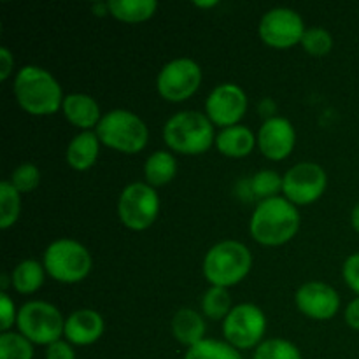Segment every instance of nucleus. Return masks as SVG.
<instances>
[{"instance_id":"1","label":"nucleus","mask_w":359,"mask_h":359,"mask_svg":"<svg viewBox=\"0 0 359 359\" xmlns=\"http://www.w3.org/2000/svg\"><path fill=\"white\" fill-rule=\"evenodd\" d=\"M300 228V214L297 207L283 196L263 200L251 216L249 231L258 244L277 248L297 235Z\"/></svg>"},{"instance_id":"2","label":"nucleus","mask_w":359,"mask_h":359,"mask_svg":"<svg viewBox=\"0 0 359 359\" xmlns=\"http://www.w3.org/2000/svg\"><path fill=\"white\" fill-rule=\"evenodd\" d=\"M14 95L23 111L32 116H51L63 105V93L58 81L48 70L27 65L18 70Z\"/></svg>"},{"instance_id":"3","label":"nucleus","mask_w":359,"mask_h":359,"mask_svg":"<svg viewBox=\"0 0 359 359\" xmlns=\"http://www.w3.org/2000/svg\"><path fill=\"white\" fill-rule=\"evenodd\" d=\"M163 140L172 151L181 154H202L216 142L212 121L196 111L172 116L163 126Z\"/></svg>"},{"instance_id":"4","label":"nucleus","mask_w":359,"mask_h":359,"mask_svg":"<svg viewBox=\"0 0 359 359\" xmlns=\"http://www.w3.org/2000/svg\"><path fill=\"white\" fill-rule=\"evenodd\" d=\"M252 255L242 242L224 241L209 249L203 258V276L212 286L230 287L248 277Z\"/></svg>"},{"instance_id":"5","label":"nucleus","mask_w":359,"mask_h":359,"mask_svg":"<svg viewBox=\"0 0 359 359\" xmlns=\"http://www.w3.org/2000/svg\"><path fill=\"white\" fill-rule=\"evenodd\" d=\"M97 135L100 142L111 149L135 154L146 147L149 130L137 114L126 109H114L102 116L97 126Z\"/></svg>"},{"instance_id":"6","label":"nucleus","mask_w":359,"mask_h":359,"mask_svg":"<svg viewBox=\"0 0 359 359\" xmlns=\"http://www.w3.org/2000/svg\"><path fill=\"white\" fill-rule=\"evenodd\" d=\"M46 272L62 284L81 283L91 270V256L81 242L58 238L44 252Z\"/></svg>"},{"instance_id":"7","label":"nucleus","mask_w":359,"mask_h":359,"mask_svg":"<svg viewBox=\"0 0 359 359\" xmlns=\"http://www.w3.org/2000/svg\"><path fill=\"white\" fill-rule=\"evenodd\" d=\"M18 330L25 339L39 346H51L58 342L65 330V319L58 309L48 302L34 300L18 311Z\"/></svg>"},{"instance_id":"8","label":"nucleus","mask_w":359,"mask_h":359,"mask_svg":"<svg viewBox=\"0 0 359 359\" xmlns=\"http://www.w3.org/2000/svg\"><path fill=\"white\" fill-rule=\"evenodd\" d=\"M160 212V198L153 186L132 182L119 195L118 214L128 230L144 231L151 228Z\"/></svg>"},{"instance_id":"9","label":"nucleus","mask_w":359,"mask_h":359,"mask_svg":"<svg viewBox=\"0 0 359 359\" xmlns=\"http://www.w3.org/2000/svg\"><path fill=\"white\" fill-rule=\"evenodd\" d=\"M266 330V316L258 305L241 304L224 318L223 335L237 351L252 349L262 344Z\"/></svg>"},{"instance_id":"10","label":"nucleus","mask_w":359,"mask_h":359,"mask_svg":"<svg viewBox=\"0 0 359 359\" xmlns=\"http://www.w3.org/2000/svg\"><path fill=\"white\" fill-rule=\"evenodd\" d=\"M202 83V69L191 58H175L163 65L156 79L158 93L168 102H184Z\"/></svg>"},{"instance_id":"11","label":"nucleus","mask_w":359,"mask_h":359,"mask_svg":"<svg viewBox=\"0 0 359 359\" xmlns=\"http://www.w3.org/2000/svg\"><path fill=\"white\" fill-rule=\"evenodd\" d=\"M328 177L321 165L304 161L284 174L283 193L293 205H309L325 193Z\"/></svg>"},{"instance_id":"12","label":"nucleus","mask_w":359,"mask_h":359,"mask_svg":"<svg viewBox=\"0 0 359 359\" xmlns=\"http://www.w3.org/2000/svg\"><path fill=\"white\" fill-rule=\"evenodd\" d=\"M305 25L300 14L287 7L270 9L259 21V37L266 46L276 49L293 48L300 44L305 34Z\"/></svg>"},{"instance_id":"13","label":"nucleus","mask_w":359,"mask_h":359,"mask_svg":"<svg viewBox=\"0 0 359 359\" xmlns=\"http://www.w3.org/2000/svg\"><path fill=\"white\" fill-rule=\"evenodd\" d=\"M248 111V97L244 90L233 83H224L214 88L205 102V114L212 125L228 126L238 125Z\"/></svg>"},{"instance_id":"14","label":"nucleus","mask_w":359,"mask_h":359,"mask_svg":"<svg viewBox=\"0 0 359 359\" xmlns=\"http://www.w3.org/2000/svg\"><path fill=\"white\" fill-rule=\"evenodd\" d=\"M297 133L290 119L273 116L266 118L258 132V146L265 158L272 161L286 160L294 149Z\"/></svg>"},{"instance_id":"15","label":"nucleus","mask_w":359,"mask_h":359,"mask_svg":"<svg viewBox=\"0 0 359 359\" xmlns=\"http://www.w3.org/2000/svg\"><path fill=\"white\" fill-rule=\"evenodd\" d=\"M294 302L302 314L319 321L332 319L340 309L339 293L332 286L318 280L304 284L294 294Z\"/></svg>"},{"instance_id":"16","label":"nucleus","mask_w":359,"mask_h":359,"mask_svg":"<svg viewBox=\"0 0 359 359\" xmlns=\"http://www.w3.org/2000/svg\"><path fill=\"white\" fill-rule=\"evenodd\" d=\"M104 319L93 309L74 311L65 319L63 335L74 346H91L104 335Z\"/></svg>"},{"instance_id":"17","label":"nucleus","mask_w":359,"mask_h":359,"mask_svg":"<svg viewBox=\"0 0 359 359\" xmlns=\"http://www.w3.org/2000/svg\"><path fill=\"white\" fill-rule=\"evenodd\" d=\"M63 114L67 121L72 123L74 126L81 128L83 132H88L90 128H97L100 123L102 114L97 100L90 95L84 93H72L63 98Z\"/></svg>"},{"instance_id":"18","label":"nucleus","mask_w":359,"mask_h":359,"mask_svg":"<svg viewBox=\"0 0 359 359\" xmlns=\"http://www.w3.org/2000/svg\"><path fill=\"white\" fill-rule=\"evenodd\" d=\"M258 139L251 128L242 125L228 126L216 137V147L221 154L228 158H245L252 153Z\"/></svg>"},{"instance_id":"19","label":"nucleus","mask_w":359,"mask_h":359,"mask_svg":"<svg viewBox=\"0 0 359 359\" xmlns=\"http://www.w3.org/2000/svg\"><path fill=\"white\" fill-rule=\"evenodd\" d=\"M100 151V139L97 132H81L70 140L67 147V163L77 172H84L95 165Z\"/></svg>"},{"instance_id":"20","label":"nucleus","mask_w":359,"mask_h":359,"mask_svg":"<svg viewBox=\"0 0 359 359\" xmlns=\"http://www.w3.org/2000/svg\"><path fill=\"white\" fill-rule=\"evenodd\" d=\"M172 333L175 340L186 347H193L205 340V321L193 309H179L172 318Z\"/></svg>"},{"instance_id":"21","label":"nucleus","mask_w":359,"mask_h":359,"mask_svg":"<svg viewBox=\"0 0 359 359\" xmlns=\"http://www.w3.org/2000/svg\"><path fill=\"white\" fill-rule=\"evenodd\" d=\"M109 14L125 23H140L156 13V0H109Z\"/></svg>"},{"instance_id":"22","label":"nucleus","mask_w":359,"mask_h":359,"mask_svg":"<svg viewBox=\"0 0 359 359\" xmlns=\"http://www.w3.org/2000/svg\"><path fill=\"white\" fill-rule=\"evenodd\" d=\"M175 172H177V161L168 151H156L147 158L144 165L146 181L153 188L168 184L175 177Z\"/></svg>"},{"instance_id":"23","label":"nucleus","mask_w":359,"mask_h":359,"mask_svg":"<svg viewBox=\"0 0 359 359\" xmlns=\"http://www.w3.org/2000/svg\"><path fill=\"white\" fill-rule=\"evenodd\" d=\"M44 277L46 269L42 263L35 262V259H25L14 266L13 273H11V284L18 293L30 294L44 284Z\"/></svg>"},{"instance_id":"24","label":"nucleus","mask_w":359,"mask_h":359,"mask_svg":"<svg viewBox=\"0 0 359 359\" xmlns=\"http://www.w3.org/2000/svg\"><path fill=\"white\" fill-rule=\"evenodd\" d=\"M21 212L20 191L11 184V181L0 182V228L9 230L18 221Z\"/></svg>"},{"instance_id":"25","label":"nucleus","mask_w":359,"mask_h":359,"mask_svg":"<svg viewBox=\"0 0 359 359\" xmlns=\"http://www.w3.org/2000/svg\"><path fill=\"white\" fill-rule=\"evenodd\" d=\"M184 359H242V356L228 342L205 339L196 346L189 347Z\"/></svg>"},{"instance_id":"26","label":"nucleus","mask_w":359,"mask_h":359,"mask_svg":"<svg viewBox=\"0 0 359 359\" xmlns=\"http://www.w3.org/2000/svg\"><path fill=\"white\" fill-rule=\"evenodd\" d=\"M202 309L203 314L207 318L214 319V321H219V319L226 318L231 309H233L231 307V298L228 294L226 287H209L202 298Z\"/></svg>"},{"instance_id":"27","label":"nucleus","mask_w":359,"mask_h":359,"mask_svg":"<svg viewBox=\"0 0 359 359\" xmlns=\"http://www.w3.org/2000/svg\"><path fill=\"white\" fill-rule=\"evenodd\" d=\"M0 359H34V346L21 333L0 335Z\"/></svg>"},{"instance_id":"28","label":"nucleus","mask_w":359,"mask_h":359,"mask_svg":"<svg viewBox=\"0 0 359 359\" xmlns=\"http://www.w3.org/2000/svg\"><path fill=\"white\" fill-rule=\"evenodd\" d=\"M252 359H302V354L290 340L269 339L256 347Z\"/></svg>"},{"instance_id":"29","label":"nucleus","mask_w":359,"mask_h":359,"mask_svg":"<svg viewBox=\"0 0 359 359\" xmlns=\"http://www.w3.org/2000/svg\"><path fill=\"white\" fill-rule=\"evenodd\" d=\"M280 189H283V177L273 170H262L251 179V191L262 202L277 196Z\"/></svg>"},{"instance_id":"30","label":"nucleus","mask_w":359,"mask_h":359,"mask_svg":"<svg viewBox=\"0 0 359 359\" xmlns=\"http://www.w3.org/2000/svg\"><path fill=\"white\" fill-rule=\"evenodd\" d=\"M304 46L305 51L312 56H325L332 51L333 48V39L328 30L321 27H312L307 28L304 34V39L300 42Z\"/></svg>"},{"instance_id":"31","label":"nucleus","mask_w":359,"mask_h":359,"mask_svg":"<svg viewBox=\"0 0 359 359\" xmlns=\"http://www.w3.org/2000/svg\"><path fill=\"white\" fill-rule=\"evenodd\" d=\"M41 182V170L34 163H21L11 175V184L20 193L34 191Z\"/></svg>"},{"instance_id":"32","label":"nucleus","mask_w":359,"mask_h":359,"mask_svg":"<svg viewBox=\"0 0 359 359\" xmlns=\"http://www.w3.org/2000/svg\"><path fill=\"white\" fill-rule=\"evenodd\" d=\"M344 280H346L347 286L359 294V252H354L349 258L346 259L342 269Z\"/></svg>"},{"instance_id":"33","label":"nucleus","mask_w":359,"mask_h":359,"mask_svg":"<svg viewBox=\"0 0 359 359\" xmlns=\"http://www.w3.org/2000/svg\"><path fill=\"white\" fill-rule=\"evenodd\" d=\"M0 316H2L0 330H2V333L9 332L11 326L16 323L18 312H16V307H14V302L11 300L9 294L4 293V291L0 293Z\"/></svg>"},{"instance_id":"34","label":"nucleus","mask_w":359,"mask_h":359,"mask_svg":"<svg viewBox=\"0 0 359 359\" xmlns=\"http://www.w3.org/2000/svg\"><path fill=\"white\" fill-rule=\"evenodd\" d=\"M46 359H76V353H74L70 342L58 340V342L48 346V349H46Z\"/></svg>"},{"instance_id":"35","label":"nucleus","mask_w":359,"mask_h":359,"mask_svg":"<svg viewBox=\"0 0 359 359\" xmlns=\"http://www.w3.org/2000/svg\"><path fill=\"white\" fill-rule=\"evenodd\" d=\"M14 67V56L7 48H0V79L6 81Z\"/></svg>"},{"instance_id":"36","label":"nucleus","mask_w":359,"mask_h":359,"mask_svg":"<svg viewBox=\"0 0 359 359\" xmlns=\"http://www.w3.org/2000/svg\"><path fill=\"white\" fill-rule=\"evenodd\" d=\"M346 323L353 330H358L359 332V297L354 298L346 309Z\"/></svg>"},{"instance_id":"37","label":"nucleus","mask_w":359,"mask_h":359,"mask_svg":"<svg viewBox=\"0 0 359 359\" xmlns=\"http://www.w3.org/2000/svg\"><path fill=\"white\" fill-rule=\"evenodd\" d=\"M93 13L97 14V16H105V14H109V7H107V2H102V4H93Z\"/></svg>"},{"instance_id":"38","label":"nucleus","mask_w":359,"mask_h":359,"mask_svg":"<svg viewBox=\"0 0 359 359\" xmlns=\"http://www.w3.org/2000/svg\"><path fill=\"white\" fill-rule=\"evenodd\" d=\"M351 224H353L354 230L359 233V203L356 207L353 209V212H351Z\"/></svg>"},{"instance_id":"39","label":"nucleus","mask_w":359,"mask_h":359,"mask_svg":"<svg viewBox=\"0 0 359 359\" xmlns=\"http://www.w3.org/2000/svg\"><path fill=\"white\" fill-rule=\"evenodd\" d=\"M265 109H269L270 114H272V112H276V104H273L270 98H266V100H263L262 104H259V112L263 114V112H265Z\"/></svg>"},{"instance_id":"40","label":"nucleus","mask_w":359,"mask_h":359,"mask_svg":"<svg viewBox=\"0 0 359 359\" xmlns=\"http://www.w3.org/2000/svg\"><path fill=\"white\" fill-rule=\"evenodd\" d=\"M217 0H212V2H195V6L196 7H214V6H217Z\"/></svg>"},{"instance_id":"41","label":"nucleus","mask_w":359,"mask_h":359,"mask_svg":"<svg viewBox=\"0 0 359 359\" xmlns=\"http://www.w3.org/2000/svg\"><path fill=\"white\" fill-rule=\"evenodd\" d=\"M7 284H9V279H7L6 276L2 277V290H4V293H6V287H7Z\"/></svg>"}]
</instances>
